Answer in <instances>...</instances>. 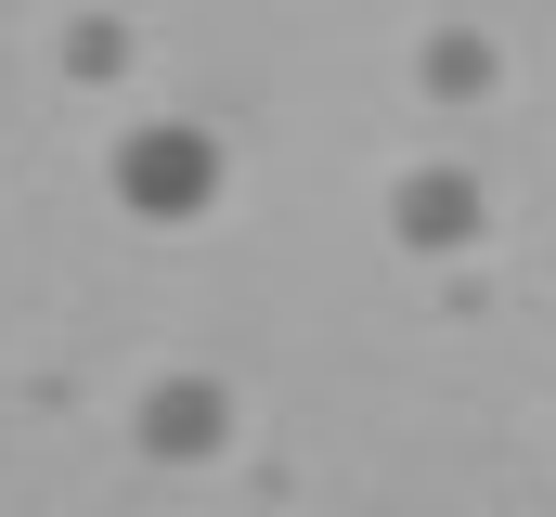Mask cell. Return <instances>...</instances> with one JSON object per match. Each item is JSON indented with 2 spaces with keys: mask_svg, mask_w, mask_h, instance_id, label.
<instances>
[{
  "mask_svg": "<svg viewBox=\"0 0 556 517\" xmlns=\"http://www.w3.org/2000/svg\"><path fill=\"white\" fill-rule=\"evenodd\" d=\"M492 78H505L492 26H427V39H415V91H440V104H479Z\"/></svg>",
  "mask_w": 556,
  "mask_h": 517,
  "instance_id": "obj_4",
  "label": "cell"
},
{
  "mask_svg": "<svg viewBox=\"0 0 556 517\" xmlns=\"http://www.w3.org/2000/svg\"><path fill=\"white\" fill-rule=\"evenodd\" d=\"M220 142L194 117H142V129H117V155H104V194L130 207V220H155V234H181V220H207L220 207Z\"/></svg>",
  "mask_w": 556,
  "mask_h": 517,
  "instance_id": "obj_1",
  "label": "cell"
},
{
  "mask_svg": "<svg viewBox=\"0 0 556 517\" xmlns=\"http://www.w3.org/2000/svg\"><path fill=\"white\" fill-rule=\"evenodd\" d=\"M130 65H142L130 13H78V26H65V78H78V91H104V78H130Z\"/></svg>",
  "mask_w": 556,
  "mask_h": 517,
  "instance_id": "obj_5",
  "label": "cell"
},
{
  "mask_svg": "<svg viewBox=\"0 0 556 517\" xmlns=\"http://www.w3.org/2000/svg\"><path fill=\"white\" fill-rule=\"evenodd\" d=\"M479 234H492V181L466 155H415L389 181V247L402 258H479Z\"/></svg>",
  "mask_w": 556,
  "mask_h": 517,
  "instance_id": "obj_2",
  "label": "cell"
},
{
  "mask_svg": "<svg viewBox=\"0 0 556 517\" xmlns=\"http://www.w3.org/2000/svg\"><path fill=\"white\" fill-rule=\"evenodd\" d=\"M233 388L220 376H194V363H168V376H142V401H130V440H142V466H220L233 453Z\"/></svg>",
  "mask_w": 556,
  "mask_h": 517,
  "instance_id": "obj_3",
  "label": "cell"
}]
</instances>
